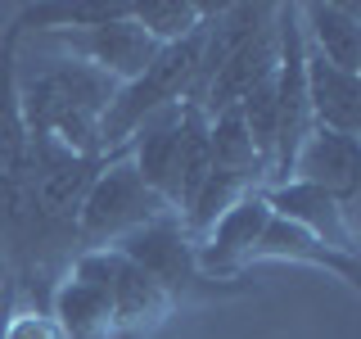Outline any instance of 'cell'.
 <instances>
[{"mask_svg":"<svg viewBox=\"0 0 361 339\" xmlns=\"http://www.w3.org/2000/svg\"><path fill=\"white\" fill-rule=\"evenodd\" d=\"M118 82L73 54H54L41 64H18V105L32 136H50L73 154H109L104 150V113Z\"/></svg>","mask_w":361,"mask_h":339,"instance_id":"1","label":"cell"},{"mask_svg":"<svg viewBox=\"0 0 361 339\" xmlns=\"http://www.w3.org/2000/svg\"><path fill=\"white\" fill-rule=\"evenodd\" d=\"M199 50H203V28H195L190 37H180L172 45H158L154 59L145 64V73H135L131 82H122L113 90V105L104 113V127H99L104 150H122L154 113H163L167 105H180V100L190 95V82H195V68H199Z\"/></svg>","mask_w":361,"mask_h":339,"instance_id":"2","label":"cell"},{"mask_svg":"<svg viewBox=\"0 0 361 339\" xmlns=\"http://www.w3.org/2000/svg\"><path fill=\"white\" fill-rule=\"evenodd\" d=\"M122 258H131L140 271H149V276L172 294V303H185V299H235V294H248L253 285L248 280H208L195 263V235L180 226L176 213H167V218H158L149 226H140V231L122 235L118 244Z\"/></svg>","mask_w":361,"mask_h":339,"instance_id":"3","label":"cell"},{"mask_svg":"<svg viewBox=\"0 0 361 339\" xmlns=\"http://www.w3.org/2000/svg\"><path fill=\"white\" fill-rule=\"evenodd\" d=\"M167 213L172 208L135 177L131 158L122 154L90 186L82 213H77V244H82V254H90V249H113L122 235L140 231V226L167 218Z\"/></svg>","mask_w":361,"mask_h":339,"instance_id":"4","label":"cell"},{"mask_svg":"<svg viewBox=\"0 0 361 339\" xmlns=\"http://www.w3.org/2000/svg\"><path fill=\"white\" fill-rule=\"evenodd\" d=\"M90 271L99 276V285L109 294L113 321H118V339H149L167 316L176 312L172 294H167L149 271H140L131 258H122L118 249H90L82 254Z\"/></svg>","mask_w":361,"mask_h":339,"instance_id":"5","label":"cell"},{"mask_svg":"<svg viewBox=\"0 0 361 339\" xmlns=\"http://www.w3.org/2000/svg\"><path fill=\"white\" fill-rule=\"evenodd\" d=\"M271 218H285L293 226H302L307 235H316L321 244L338 249V254L357 258V208L343 203L338 195L321 186H307V181H280V186L262 190Z\"/></svg>","mask_w":361,"mask_h":339,"instance_id":"6","label":"cell"},{"mask_svg":"<svg viewBox=\"0 0 361 339\" xmlns=\"http://www.w3.org/2000/svg\"><path fill=\"white\" fill-rule=\"evenodd\" d=\"M267 222H271V208H267L262 190L244 195L221 222H212V231H203L195 240L199 271L208 280H226V285H231V280H244L248 276V258H253L257 240H262Z\"/></svg>","mask_w":361,"mask_h":339,"instance_id":"7","label":"cell"},{"mask_svg":"<svg viewBox=\"0 0 361 339\" xmlns=\"http://www.w3.org/2000/svg\"><path fill=\"white\" fill-rule=\"evenodd\" d=\"M50 41L63 45L73 59L99 68V73L113 77L118 86L131 82L135 73H145V64H149L154 50H158L135 18H113V23H99V28H86V32H50Z\"/></svg>","mask_w":361,"mask_h":339,"instance_id":"8","label":"cell"},{"mask_svg":"<svg viewBox=\"0 0 361 339\" xmlns=\"http://www.w3.org/2000/svg\"><path fill=\"white\" fill-rule=\"evenodd\" d=\"M45 312H50L59 339H118V321H113L109 294H104L99 276L90 271V263L82 254H77L73 267L54 280Z\"/></svg>","mask_w":361,"mask_h":339,"instance_id":"9","label":"cell"},{"mask_svg":"<svg viewBox=\"0 0 361 339\" xmlns=\"http://www.w3.org/2000/svg\"><path fill=\"white\" fill-rule=\"evenodd\" d=\"M289 181L321 186V190H330V195H338L343 203L357 208V195H361V141L357 136H338V131L312 127L307 141H302L298 154H293Z\"/></svg>","mask_w":361,"mask_h":339,"instance_id":"10","label":"cell"},{"mask_svg":"<svg viewBox=\"0 0 361 339\" xmlns=\"http://www.w3.org/2000/svg\"><path fill=\"white\" fill-rule=\"evenodd\" d=\"M298 28L307 54L334 64L338 73L361 77V5L312 0V5H298Z\"/></svg>","mask_w":361,"mask_h":339,"instance_id":"11","label":"cell"},{"mask_svg":"<svg viewBox=\"0 0 361 339\" xmlns=\"http://www.w3.org/2000/svg\"><path fill=\"white\" fill-rule=\"evenodd\" d=\"M302 86H307L312 127H325L338 136H361V77L357 73H338L334 64L307 54L302 59Z\"/></svg>","mask_w":361,"mask_h":339,"instance_id":"12","label":"cell"},{"mask_svg":"<svg viewBox=\"0 0 361 339\" xmlns=\"http://www.w3.org/2000/svg\"><path fill=\"white\" fill-rule=\"evenodd\" d=\"M280 9V5H276ZM276 59H280V28H276V18L267 23V28H257L253 37H248L240 50L231 54V59L221 64V73L212 77V86H208V95H203V113H226V109H235L240 100L253 90L262 77L276 73Z\"/></svg>","mask_w":361,"mask_h":339,"instance_id":"13","label":"cell"},{"mask_svg":"<svg viewBox=\"0 0 361 339\" xmlns=\"http://www.w3.org/2000/svg\"><path fill=\"white\" fill-rule=\"evenodd\" d=\"M253 263H302V267H316V271H330V276H338L348 290H361V267L357 258L338 254V249L321 244L316 235H307L302 226H293L285 218H271L262 240H257L253 258H248V267Z\"/></svg>","mask_w":361,"mask_h":339,"instance_id":"14","label":"cell"},{"mask_svg":"<svg viewBox=\"0 0 361 339\" xmlns=\"http://www.w3.org/2000/svg\"><path fill=\"white\" fill-rule=\"evenodd\" d=\"M212 172L208 154V113L199 105L180 100V131H176V213L190 208V199L199 195V186Z\"/></svg>","mask_w":361,"mask_h":339,"instance_id":"15","label":"cell"},{"mask_svg":"<svg viewBox=\"0 0 361 339\" xmlns=\"http://www.w3.org/2000/svg\"><path fill=\"white\" fill-rule=\"evenodd\" d=\"M208 14H212L208 0H140L131 9V18L145 28V37L154 45H172L180 37H190L195 28H203Z\"/></svg>","mask_w":361,"mask_h":339,"instance_id":"16","label":"cell"},{"mask_svg":"<svg viewBox=\"0 0 361 339\" xmlns=\"http://www.w3.org/2000/svg\"><path fill=\"white\" fill-rule=\"evenodd\" d=\"M0 339H59V331H54L50 312L41 308H14L5 316V326H0Z\"/></svg>","mask_w":361,"mask_h":339,"instance_id":"17","label":"cell"}]
</instances>
